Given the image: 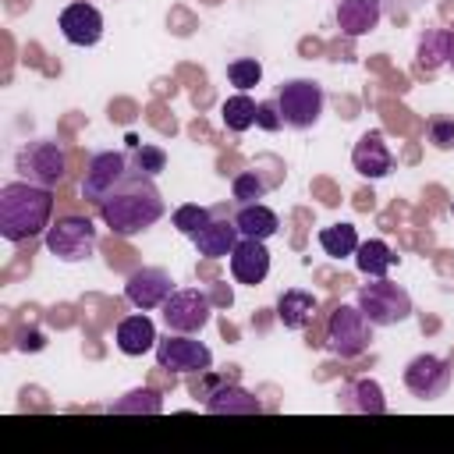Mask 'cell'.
Wrapping results in <instances>:
<instances>
[{
	"label": "cell",
	"mask_w": 454,
	"mask_h": 454,
	"mask_svg": "<svg viewBox=\"0 0 454 454\" xmlns=\"http://www.w3.org/2000/svg\"><path fill=\"white\" fill-rule=\"evenodd\" d=\"M156 365L167 372H206L213 369V351L195 340L192 333H170L163 340H156Z\"/></svg>",
	"instance_id": "30bf717a"
},
{
	"label": "cell",
	"mask_w": 454,
	"mask_h": 454,
	"mask_svg": "<svg viewBox=\"0 0 454 454\" xmlns=\"http://www.w3.org/2000/svg\"><path fill=\"white\" fill-rule=\"evenodd\" d=\"M167 213L160 188L153 184V177L131 170V177L99 206L103 223L117 234V238H135L142 231H149L160 216Z\"/></svg>",
	"instance_id": "6da1fadb"
},
{
	"label": "cell",
	"mask_w": 454,
	"mask_h": 454,
	"mask_svg": "<svg viewBox=\"0 0 454 454\" xmlns=\"http://www.w3.org/2000/svg\"><path fill=\"white\" fill-rule=\"evenodd\" d=\"M266 181L255 174V170H241L234 181H231V192H234V199L238 202H259L262 195H266Z\"/></svg>",
	"instance_id": "1f68e13d"
},
{
	"label": "cell",
	"mask_w": 454,
	"mask_h": 454,
	"mask_svg": "<svg viewBox=\"0 0 454 454\" xmlns=\"http://www.w3.org/2000/svg\"><path fill=\"white\" fill-rule=\"evenodd\" d=\"M234 223L241 231V238H259V241H266V238H273L280 231L277 213L270 206H262V202H241V209L234 213Z\"/></svg>",
	"instance_id": "603a6c76"
},
{
	"label": "cell",
	"mask_w": 454,
	"mask_h": 454,
	"mask_svg": "<svg viewBox=\"0 0 454 454\" xmlns=\"http://www.w3.org/2000/svg\"><path fill=\"white\" fill-rule=\"evenodd\" d=\"M337 404L344 411H358V415H383L387 411V397H383V387L376 380H351L340 387L337 394Z\"/></svg>",
	"instance_id": "ffe728a7"
},
{
	"label": "cell",
	"mask_w": 454,
	"mask_h": 454,
	"mask_svg": "<svg viewBox=\"0 0 454 454\" xmlns=\"http://www.w3.org/2000/svg\"><path fill=\"white\" fill-rule=\"evenodd\" d=\"M57 25L71 46H96L103 39V14L92 4H67Z\"/></svg>",
	"instance_id": "4fadbf2b"
},
{
	"label": "cell",
	"mask_w": 454,
	"mask_h": 454,
	"mask_svg": "<svg viewBox=\"0 0 454 454\" xmlns=\"http://www.w3.org/2000/svg\"><path fill=\"white\" fill-rule=\"evenodd\" d=\"M383 18V4L380 0H340L337 4V28L348 39H362L369 35Z\"/></svg>",
	"instance_id": "e0dca14e"
},
{
	"label": "cell",
	"mask_w": 454,
	"mask_h": 454,
	"mask_svg": "<svg viewBox=\"0 0 454 454\" xmlns=\"http://www.w3.org/2000/svg\"><path fill=\"white\" fill-rule=\"evenodd\" d=\"M355 305L365 312V319L372 326H394V323H404L411 316V294L387 280V277H376L372 284H362L358 294H355Z\"/></svg>",
	"instance_id": "3957f363"
},
{
	"label": "cell",
	"mask_w": 454,
	"mask_h": 454,
	"mask_svg": "<svg viewBox=\"0 0 454 454\" xmlns=\"http://www.w3.org/2000/svg\"><path fill=\"white\" fill-rule=\"evenodd\" d=\"M355 266L365 273V277H387L394 266H397V252L383 241V238H369V241H358L355 248Z\"/></svg>",
	"instance_id": "cb8c5ba5"
},
{
	"label": "cell",
	"mask_w": 454,
	"mask_h": 454,
	"mask_svg": "<svg viewBox=\"0 0 454 454\" xmlns=\"http://www.w3.org/2000/svg\"><path fill=\"white\" fill-rule=\"evenodd\" d=\"M415 67L426 71V74L443 71V67L454 71V28H429V32H422L419 50H415Z\"/></svg>",
	"instance_id": "2e32d148"
},
{
	"label": "cell",
	"mask_w": 454,
	"mask_h": 454,
	"mask_svg": "<svg viewBox=\"0 0 454 454\" xmlns=\"http://www.w3.org/2000/svg\"><path fill=\"white\" fill-rule=\"evenodd\" d=\"M160 312L170 333H199L213 316V301L199 287H181L160 305Z\"/></svg>",
	"instance_id": "9c48e42d"
},
{
	"label": "cell",
	"mask_w": 454,
	"mask_h": 454,
	"mask_svg": "<svg viewBox=\"0 0 454 454\" xmlns=\"http://www.w3.org/2000/svg\"><path fill=\"white\" fill-rule=\"evenodd\" d=\"M316 316V294L301 291V287H287L277 298V319L284 330H305Z\"/></svg>",
	"instance_id": "7402d4cb"
},
{
	"label": "cell",
	"mask_w": 454,
	"mask_h": 454,
	"mask_svg": "<svg viewBox=\"0 0 454 454\" xmlns=\"http://www.w3.org/2000/svg\"><path fill=\"white\" fill-rule=\"evenodd\" d=\"M192 241H195V252L199 255H206V259H227L231 252H234V245L241 241V231H238V223L234 220H209L199 234H192Z\"/></svg>",
	"instance_id": "ac0fdd59"
},
{
	"label": "cell",
	"mask_w": 454,
	"mask_h": 454,
	"mask_svg": "<svg viewBox=\"0 0 454 454\" xmlns=\"http://www.w3.org/2000/svg\"><path fill=\"white\" fill-rule=\"evenodd\" d=\"M372 344V323L358 305H337L326 319V348L340 358H358Z\"/></svg>",
	"instance_id": "8992f818"
},
{
	"label": "cell",
	"mask_w": 454,
	"mask_h": 454,
	"mask_svg": "<svg viewBox=\"0 0 454 454\" xmlns=\"http://www.w3.org/2000/svg\"><path fill=\"white\" fill-rule=\"evenodd\" d=\"M117 348H121V355H145V351H153L156 348V326H153V319L145 316V312H138V316H124L121 323H117Z\"/></svg>",
	"instance_id": "44dd1931"
},
{
	"label": "cell",
	"mask_w": 454,
	"mask_h": 454,
	"mask_svg": "<svg viewBox=\"0 0 454 454\" xmlns=\"http://www.w3.org/2000/svg\"><path fill=\"white\" fill-rule=\"evenodd\" d=\"M202 404H206V411H213V415H259V411H262L259 397H255V394H248L238 380L220 383V387H216Z\"/></svg>",
	"instance_id": "d6986e66"
},
{
	"label": "cell",
	"mask_w": 454,
	"mask_h": 454,
	"mask_svg": "<svg viewBox=\"0 0 454 454\" xmlns=\"http://www.w3.org/2000/svg\"><path fill=\"white\" fill-rule=\"evenodd\" d=\"M220 117H223L227 131L241 135V131H248V128L255 124V99H252L248 92H238V96L223 99V106H220Z\"/></svg>",
	"instance_id": "484cf974"
},
{
	"label": "cell",
	"mask_w": 454,
	"mask_h": 454,
	"mask_svg": "<svg viewBox=\"0 0 454 454\" xmlns=\"http://www.w3.org/2000/svg\"><path fill=\"white\" fill-rule=\"evenodd\" d=\"M404 387L419 401H436L450 387V365L440 355H415L404 365Z\"/></svg>",
	"instance_id": "8fae6325"
},
{
	"label": "cell",
	"mask_w": 454,
	"mask_h": 454,
	"mask_svg": "<svg viewBox=\"0 0 454 454\" xmlns=\"http://www.w3.org/2000/svg\"><path fill=\"white\" fill-rule=\"evenodd\" d=\"M106 411H110V415H160V411H163V397H160L156 390L142 387V390H131V394L117 397Z\"/></svg>",
	"instance_id": "d4e9b609"
},
{
	"label": "cell",
	"mask_w": 454,
	"mask_h": 454,
	"mask_svg": "<svg viewBox=\"0 0 454 454\" xmlns=\"http://www.w3.org/2000/svg\"><path fill=\"white\" fill-rule=\"evenodd\" d=\"M227 259H231L234 280L245 287H255L270 277V252H266V241H259V238H241Z\"/></svg>",
	"instance_id": "5bb4252c"
},
{
	"label": "cell",
	"mask_w": 454,
	"mask_h": 454,
	"mask_svg": "<svg viewBox=\"0 0 454 454\" xmlns=\"http://www.w3.org/2000/svg\"><path fill=\"white\" fill-rule=\"evenodd\" d=\"M46 348V333L35 330V326H25L18 330V351H43Z\"/></svg>",
	"instance_id": "836d02e7"
},
{
	"label": "cell",
	"mask_w": 454,
	"mask_h": 454,
	"mask_svg": "<svg viewBox=\"0 0 454 454\" xmlns=\"http://www.w3.org/2000/svg\"><path fill=\"white\" fill-rule=\"evenodd\" d=\"M227 78H231V85H234L238 92H248L252 85L262 82V64H259L255 57H238V60L227 64Z\"/></svg>",
	"instance_id": "f1b7e54d"
},
{
	"label": "cell",
	"mask_w": 454,
	"mask_h": 454,
	"mask_svg": "<svg viewBox=\"0 0 454 454\" xmlns=\"http://www.w3.org/2000/svg\"><path fill=\"white\" fill-rule=\"evenodd\" d=\"M14 170L21 174V181H32V184H43V188H57L64 184L67 177V156L57 142H28L18 149L14 156Z\"/></svg>",
	"instance_id": "5b68a950"
},
{
	"label": "cell",
	"mask_w": 454,
	"mask_h": 454,
	"mask_svg": "<svg viewBox=\"0 0 454 454\" xmlns=\"http://www.w3.org/2000/svg\"><path fill=\"white\" fill-rule=\"evenodd\" d=\"M131 163H135V170L138 174H145V177H156L163 167H167V153L160 149V145H135V153H131Z\"/></svg>",
	"instance_id": "4dcf8cb0"
},
{
	"label": "cell",
	"mask_w": 454,
	"mask_h": 454,
	"mask_svg": "<svg viewBox=\"0 0 454 454\" xmlns=\"http://www.w3.org/2000/svg\"><path fill=\"white\" fill-rule=\"evenodd\" d=\"M46 252L60 262H82L96 252V227L89 216H60L46 231Z\"/></svg>",
	"instance_id": "ba28073f"
},
{
	"label": "cell",
	"mask_w": 454,
	"mask_h": 454,
	"mask_svg": "<svg viewBox=\"0 0 454 454\" xmlns=\"http://www.w3.org/2000/svg\"><path fill=\"white\" fill-rule=\"evenodd\" d=\"M255 128H262V131H280V128H284V117H280L277 99L255 103Z\"/></svg>",
	"instance_id": "d6a6232c"
},
{
	"label": "cell",
	"mask_w": 454,
	"mask_h": 454,
	"mask_svg": "<svg viewBox=\"0 0 454 454\" xmlns=\"http://www.w3.org/2000/svg\"><path fill=\"white\" fill-rule=\"evenodd\" d=\"M277 106H280V117H284L287 128L309 131L323 117L326 96H323V85L319 82H312V78H291V82H284L277 89Z\"/></svg>",
	"instance_id": "277c9868"
},
{
	"label": "cell",
	"mask_w": 454,
	"mask_h": 454,
	"mask_svg": "<svg viewBox=\"0 0 454 454\" xmlns=\"http://www.w3.org/2000/svg\"><path fill=\"white\" fill-rule=\"evenodd\" d=\"M131 167L135 163L128 160V153H96L82 177V199L92 206H103L131 177Z\"/></svg>",
	"instance_id": "52a82bcc"
},
{
	"label": "cell",
	"mask_w": 454,
	"mask_h": 454,
	"mask_svg": "<svg viewBox=\"0 0 454 454\" xmlns=\"http://www.w3.org/2000/svg\"><path fill=\"white\" fill-rule=\"evenodd\" d=\"M50 216H53V188L32 181H7L0 188V234L11 245L46 234Z\"/></svg>",
	"instance_id": "7a4b0ae2"
},
{
	"label": "cell",
	"mask_w": 454,
	"mask_h": 454,
	"mask_svg": "<svg viewBox=\"0 0 454 454\" xmlns=\"http://www.w3.org/2000/svg\"><path fill=\"white\" fill-rule=\"evenodd\" d=\"M174 294V280H170V273L167 270H160V266H142V270H135L128 280H124V298H128V305H135V309H160L167 298Z\"/></svg>",
	"instance_id": "7c38bea8"
},
{
	"label": "cell",
	"mask_w": 454,
	"mask_h": 454,
	"mask_svg": "<svg viewBox=\"0 0 454 454\" xmlns=\"http://www.w3.org/2000/svg\"><path fill=\"white\" fill-rule=\"evenodd\" d=\"M351 167H355V174H362V177H369V181H380V177H387V174L394 170V156H390V149H387V142H383V131H365V135L355 142V149H351Z\"/></svg>",
	"instance_id": "9a60e30c"
},
{
	"label": "cell",
	"mask_w": 454,
	"mask_h": 454,
	"mask_svg": "<svg viewBox=\"0 0 454 454\" xmlns=\"http://www.w3.org/2000/svg\"><path fill=\"white\" fill-rule=\"evenodd\" d=\"M319 248L333 259H344V255H355L358 248V231L351 223H333V227H323L319 231Z\"/></svg>",
	"instance_id": "4316f807"
},
{
	"label": "cell",
	"mask_w": 454,
	"mask_h": 454,
	"mask_svg": "<svg viewBox=\"0 0 454 454\" xmlns=\"http://www.w3.org/2000/svg\"><path fill=\"white\" fill-rule=\"evenodd\" d=\"M426 142L440 153L454 149V114H433L426 124Z\"/></svg>",
	"instance_id": "f546056e"
},
{
	"label": "cell",
	"mask_w": 454,
	"mask_h": 454,
	"mask_svg": "<svg viewBox=\"0 0 454 454\" xmlns=\"http://www.w3.org/2000/svg\"><path fill=\"white\" fill-rule=\"evenodd\" d=\"M174 227L184 234V238H192V234H199L209 220H213V209H206V206H199V202H184V206H177L174 209Z\"/></svg>",
	"instance_id": "83f0119b"
}]
</instances>
